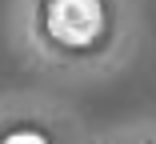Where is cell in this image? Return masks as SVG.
I'll return each mask as SVG.
<instances>
[{
  "label": "cell",
  "instance_id": "1",
  "mask_svg": "<svg viewBox=\"0 0 156 144\" xmlns=\"http://www.w3.org/2000/svg\"><path fill=\"white\" fill-rule=\"evenodd\" d=\"M48 36L64 48H84L104 28V4L100 0H48Z\"/></svg>",
  "mask_w": 156,
  "mask_h": 144
},
{
  "label": "cell",
  "instance_id": "2",
  "mask_svg": "<svg viewBox=\"0 0 156 144\" xmlns=\"http://www.w3.org/2000/svg\"><path fill=\"white\" fill-rule=\"evenodd\" d=\"M0 144H48V140H44L40 132H28V128H24V132H12V136H4Z\"/></svg>",
  "mask_w": 156,
  "mask_h": 144
}]
</instances>
